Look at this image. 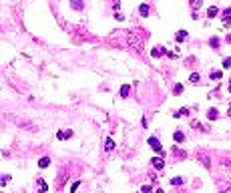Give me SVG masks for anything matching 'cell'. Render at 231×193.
Listing matches in <instances>:
<instances>
[{
    "label": "cell",
    "instance_id": "obj_1",
    "mask_svg": "<svg viewBox=\"0 0 231 193\" xmlns=\"http://www.w3.org/2000/svg\"><path fill=\"white\" fill-rule=\"evenodd\" d=\"M149 145H151V149L155 151V153L163 155V147H161V141H159L157 137H149Z\"/></svg>",
    "mask_w": 231,
    "mask_h": 193
},
{
    "label": "cell",
    "instance_id": "obj_2",
    "mask_svg": "<svg viewBox=\"0 0 231 193\" xmlns=\"http://www.w3.org/2000/svg\"><path fill=\"white\" fill-rule=\"evenodd\" d=\"M36 189H38V193L48 191V183L44 181V177H36Z\"/></svg>",
    "mask_w": 231,
    "mask_h": 193
},
{
    "label": "cell",
    "instance_id": "obj_3",
    "mask_svg": "<svg viewBox=\"0 0 231 193\" xmlns=\"http://www.w3.org/2000/svg\"><path fill=\"white\" fill-rule=\"evenodd\" d=\"M221 20H223V26H225V28L231 24V6L223 10V16H221Z\"/></svg>",
    "mask_w": 231,
    "mask_h": 193
},
{
    "label": "cell",
    "instance_id": "obj_4",
    "mask_svg": "<svg viewBox=\"0 0 231 193\" xmlns=\"http://www.w3.org/2000/svg\"><path fill=\"white\" fill-rule=\"evenodd\" d=\"M163 54H167V48L165 47H155L151 50V56H153V59H159V56H163Z\"/></svg>",
    "mask_w": 231,
    "mask_h": 193
},
{
    "label": "cell",
    "instance_id": "obj_5",
    "mask_svg": "<svg viewBox=\"0 0 231 193\" xmlns=\"http://www.w3.org/2000/svg\"><path fill=\"white\" fill-rule=\"evenodd\" d=\"M151 163H153V167H155V169H163V167H165V161H163V157H153Z\"/></svg>",
    "mask_w": 231,
    "mask_h": 193
},
{
    "label": "cell",
    "instance_id": "obj_6",
    "mask_svg": "<svg viewBox=\"0 0 231 193\" xmlns=\"http://www.w3.org/2000/svg\"><path fill=\"white\" fill-rule=\"evenodd\" d=\"M70 137H73V131H58V133H56V139H70Z\"/></svg>",
    "mask_w": 231,
    "mask_h": 193
},
{
    "label": "cell",
    "instance_id": "obj_7",
    "mask_svg": "<svg viewBox=\"0 0 231 193\" xmlns=\"http://www.w3.org/2000/svg\"><path fill=\"white\" fill-rule=\"evenodd\" d=\"M149 12H151L149 4H141V6H139V14H141V16H149Z\"/></svg>",
    "mask_w": 231,
    "mask_h": 193
},
{
    "label": "cell",
    "instance_id": "obj_8",
    "mask_svg": "<svg viewBox=\"0 0 231 193\" xmlns=\"http://www.w3.org/2000/svg\"><path fill=\"white\" fill-rule=\"evenodd\" d=\"M185 115H189V109H187V107H183V109L175 111V113H173V117H175V119H179V117H185Z\"/></svg>",
    "mask_w": 231,
    "mask_h": 193
},
{
    "label": "cell",
    "instance_id": "obj_9",
    "mask_svg": "<svg viewBox=\"0 0 231 193\" xmlns=\"http://www.w3.org/2000/svg\"><path fill=\"white\" fill-rule=\"evenodd\" d=\"M207 119H211V121L219 119V111L217 109H209V111H207Z\"/></svg>",
    "mask_w": 231,
    "mask_h": 193
},
{
    "label": "cell",
    "instance_id": "obj_10",
    "mask_svg": "<svg viewBox=\"0 0 231 193\" xmlns=\"http://www.w3.org/2000/svg\"><path fill=\"white\" fill-rule=\"evenodd\" d=\"M217 14H219V8L217 6H209V8H207V16H209V18H215Z\"/></svg>",
    "mask_w": 231,
    "mask_h": 193
},
{
    "label": "cell",
    "instance_id": "obj_11",
    "mask_svg": "<svg viewBox=\"0 0 231 193\" xmlns=\"http://www.w3.org/2000/svg\"><path fill=\"white\" fill-rule=\"evenodd\" d=\"M50 165V157H40L38 159V167L40 169H44V167H48Z\"/></svg>",
    "mask_w": 231,
    "mask_h": 193
},
{
    "label": "cell",
    "instance_id": "obj_12",
    "mask_svg": "<svg viewBox=\"0 0 231 193\" xmlns=\"http://www.w3.org/2000/svg\"><path fill=\"white\" fill-rule=\"evenodd\" d=\"M173 141H175V143H183V141H185V135L181 133V131H175V133H173Z\"/></svg>",
    "mask_w": 231,
    "mask_h": 193
},
{
    "label": "cell",
    "instance_id": "obj_13",
    "mask_svg": "<svg viewBox=\"0 0 231 193\" xmlns=\"http://www.w3.org/2000/svg\"><path fill=\"white\" fill-rule=\"evenodd\" d=\"M70 6H73L74 10H82L85 4H82V0H70Z\"/></svg>",
    "mask_w": 231,
    "mask_h": 193
},
{
    "label": "cell",
    "instance_id": "obj_14",
    "mask_svg": "<svg viewBox=\"0 0 231 193\" xmlns=\"http://www.w3.org/2000/svg\"><path fill=\"white\" fill-rule=\"evenodd\" d=\"M129 93H131V87H129V85H123V87H121V97H123V99H127V97H129Z\"/></svg>",
    "mask_w": 231,
    "mask_h": 193
},
{
    "label": "cell",
    "instance_id": "obj_15",
    "mask_svg": "<svg viewBox=\"0 0 231 193\" xmlns=\"http://www.w3.org/2000/svg\"><path fill=\"white\" fill-rule=\"evenodd\" d=\"M175 40H177V42H183V40H187V30H179V34L175 36Z\"/></svg>",
    "mask_w": 231,
    "mask_h": 193
},
{
    "label": "cell",
    "instance_id": "obj_16",
    "mask_svg": "<svg viewBox=\"0 0 231 193\" xmlns=\"http://www.w3.org/2000/svg\"><path fill=\"white\" fill-rule=\"evenodd\" d=\"M112 149H115V141L109 137V139L105 141V151H112Z\"/></svg>",
    "mask_w": 231,
    "mask_h": 193
},
{
    "label": "cell",
    "instance_id": "obj_17",
    "mask_svg": "<svg viewBox=\"0 0 231 193\" xmlns=\"http://www.w3.org/2000/svg\"><path fill=\"white\" fill-rule=\"evenodd\" d=\"M209 77H211L213 80H219V79H223V73H221V71H213Z\"/></svg>",
    "mask_w": 231,
    "mask_h": 193
},
{
    "label": "cell",
    "instance_id": "obj_18",
    "mask_svg": "<svg viewBox=\"0 0 231 193\" xmlns=\"http://www.w3.org/2000/svg\"><path fill=\"white\" fill-rule=\"evenodd\" d=\"M209 47H211V48H219V38H217V36H213V38L209 40Z\"/></svg>",
    "mask_w": 231,
    "mask_h": 193
},
{
    "label": "cell",
    "instance_id": "obj_19",
    "mask_svg": "<svg viewBox=\"0 0 231 193\" xmlns=\"http://www.w3.org/2000/svg\"><path fill=\"white\" fill-rule=\"evenodd\" d=\"M199 79H201V77H199V73H191V77H189V80H191L193 85H197Z\"/></svg>",
    "mask_w": 231,
    "mask_h": 193
},
{
    "label": "cell",
    "instance_id": "obj_20",
    "mask_svg": "<svg viewBox=\"0 0 231 193\" xmlns=\"http://www.w3.org/2000/svg\"><path fill=\"white\" fill-rule=\"evenodd\" d=\"M223 68H231V56H225L223 59Z\"/></svg>",
    "mask_w": 231,
    "mask_h": 193
},
{
    "label": "cell",
    "instance_id": "obj_21",
    "mask_svg": "<svg viewBox=\"0 0 231 193\" xmlns=\"http://www.w3.org/2000/svg\"><path fill=\"white\" fill-rule=\"evenodd\" d=\"M173 93L181 95V93H183V85H175V87H173Z\"/></svg>",
    "mask_w": 231,
    "mask_h": 193
},
{
    "label": "cell",
    "instance_id": "obj_22",
    "mask_svg": "<svg viewBox=\"0 0 231 193\" xmlns=\"http://www.w3.org/2000/svg\"><path fill=\"white\" fill-rule=\"evenodd\" d=\"M171 185H183V179H181V177H173Z\"/></svg>",
    "mask_w": 231,
    "mask_h": 193
},
{
    "label": "cell",
    "instance_id": "obj_23",
    "mask_svg": "<svg viewBox=\"0 0 231 193\" xmlns=\"http://www.w3.org/2000/svg\"><path fill=\"white\" fill-rule=\"evenodd\" d=\"M201 2H203V0H191V8H199Z\"/></svg>",
    "mask_w": 231,
    "mask_h": 193
},
{
    "label": "cell",
    "instance_id": "obj_24",
    "mask_svg": "<svg viewBox=\"0 0 231 193\" xmlns=\"http://www.w3.org/2000/svg\"><path fill=\"white\" fill-rule=\"evenodd\" d=\"M141 193H151V185H143L141 187Z\"/></svg>",
    "mask_w": 231,
    "mask_h": 193
},
{
    "label": "cell",
    "instance_id": "obj_25",
    "mask_svg": "<svg viewBox=\"0 0 231 193\" xmlns=\"http://www.w3.org/2000/svg\"><path fill=\"white\" fill-rule=\"evenodd\" d=\"M79 185H80V181H76L73 187H70V193H76V189H79Z\"/></svg>",
    "mask_w": 231,
    "mask_h": 193
},
{
    "label": "cell",
    "instance_id": "obj_26",
    "mask_svg": "<svg viewBox=\"0 0 231 193\" xmlns=\"http://www.w3.org/2000/svg\"><path fill=\"white\" fill-rule=\"evenodd\" d=\"M199 159L203 161V165H205V167H209V159H207V157H203V155H201V157H199Z\"/></svg>",
    "mask_w": 231,
    "mask_h": 193
},
{
    "label": "cell",
    "instance_id": "obj_27",
    "mask_svg": "<svg viewBox=\"0 0 231 193\" xmlns=\"http://www.w3.org/2000/svg\"><path fill=\"white\" fill-rule=\"evenodd\" d=\"M115 18H117V20H119V22H121V20H125V16H123V14H121V12H117V14H115Z\"/></svg>",
    "mask_w": 231,
    "mask_h": 193
},
{
    "label": "cell",
    "instance_id": "obj_28",
    "mask_svg": "<svg viewBox=\"0 0 231 193\" xmlns=\"http://www.w3.org/2000/svg\"><path fill=\"white\" fill-rule=\"evenodd\" d=\"M227 115H229V117H231V105H229V109H227Z\"/></svg>",
    "mask_w": 231,
    "mask_h": 193
},
{
    "label": "cell",
    "instance_id": "obj_29",
    "mask_svg": "<svg viewBox=\"0 0 231 193\" xmlns=\"http://www.w3.org/2000/svg\"><path fill=\"white\" fill-rule=\"evenodd\" d=\"M155 193H165V191H163V189H157V191H155Z\"/></svg>",
    "mask_w": 231,
    "mask_h": 193
},
{
    "label": "cell",
    "instance_id": "obj_30",
    "mask_svg": "<svg viewBox=\"0 0 231 193\" xmlns=\"http://www.w3.org/2000/svg\"><path fill=\"white\" fill-rule=\"evenodd\" d=\"M227 42H231V34H229V36H227Z\"/></svg>",
    "mask_w": 231,
    "mask_h": 193
},
{
    "label": "cell",
    "instance_id": "obj_31",
    "mask_svg": "<svg viewBox=\"0 0 231 193\" xmlns=\"http://www.w3.org/2000/svg\"><path fill=\"white\" fill-rule=\"evenodd\" d=\"M229 93H231V79H229Z\"/></svg>",
    "mask_w": 231,
    "mask_h": 193
}]
</instances>
